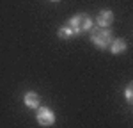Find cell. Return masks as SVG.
Segmentation results:
<instances>
[{"instance_id": "cell-8", "label": "cell", "mask_w": 133, "mask_h": 128, "mask_svg": "<svg viewBox=\"0 0 133 128\" xmlns=\"http://www.w3.org/2000/svg\"><path fill=\"white\" fill-rule=\"evenodd\" d=\"M133 87H131V84L128 85V87H126V91H124V96H126V101H128V103H131L133 101Z\"/></svg>"}, {"instance_id": "cell-9", "label": "cell", "mask_w": 133, "mask_h": 128, "mask_svg": "<svg viewBox=\"0 0 133 128\" xmlns=\"http://www.w3.org/2000/svg\"><path fill=\"white\" fill-rule=\"evenodd\" d=\"M51 2H59V0H51Z\"/></svg>"}, {"instance_id": "cell-4", "label": "cell", "mask_w": 133, "mask_h": 128, "mask_svg": "<svg viewBox=\"0 0 133 128\" xmlns=\"http://www.w3.org/2000/svg\"><path fill=\"white\" fill-rule=\"evenodd\" d=\"M112 21H114V12L110 9L99 11V14H98V18H96V23H98L99 27H110Z\"/></svg>"}, {"instance_id": "cell-1", "label": "cell", "mask_w": 133, "mask_h": 128, "mask_svg": "<svg viewBox=\"0 0 133 128\" xmlns=\"http://www.w3.org/2000/svg\"><path fill=\"white\" fill-rule=\"evenodd\" d=\"M68 25L71 27L73 34H83V32H89L92 29V20H91L89 14L78 12V14H75V16L69 18Z\"/></svg>"}, {"instance_id": "cell-5", "label": "cell", "mask_w": 133, "mask_h": 128, "mask_svg": "<svg viewBox=\"0 0 133 128\" xmlns=\"http://www.w3.org/2000/svg\"><path fill=\"white\" fill-rule=\"evenodd\" d=\"M108 46H110V52H112L114 55L124 53V52H126V48H128L126 41H124V39H121V37H117V39H112V43H110Z\"/></svg>"}, {"instance_id": "cell-6", "label": "cell", "mask_w": 133, "mask_h": 128, "mask_svg": "<svg viewBox=\"0 0 133 128\" xmlns=\"http://www.w3.org/2000/svg\"><path fill=\"white\" fill-rule=\"evenodd\" d=\"M23 101H25V105L29 108H37L39 107V94L34 93V91H29L25 94V98H23Z\"/></svg>"}, {"instance_id": "cell-3", "label": "cell", "mask_w": 133, "mask_h": 128, "mask_svg": "<svg viewBox=\"0 0 133 128\" xmlns=\"http://www.w3.org/2000/svg\"><path fill=\"white\" fill-rule=\"evenodd\" d=\"M37 123L41 125V126H51L53 123H55V114H53V110L48 108V107H37Z\"/></svg>"}, {"instance_id": "cell-2", "label": "cell", "mask_w": 133, "mask_h": 128, "mask_svg": "<svg viewBox=\"0 0 133 128\" xmlns=\"http://www.w3.org/2000/svg\"><path fill=\"white\" fill-rule=\"evenodd\" d=\"M112 30H108L107 27H96L91 30V41L98 46V48H108V44L112 43Z\"/></svg>"}, {"instance_id": "cell-7", "label": "cell", "mask_w": 133, "mask_h": 128, "mask_svg": "<svg viewBox=\"0 0 133 128\" xmlns=\"http://www.w3.org/2000/svg\"><path fill=\"white\" fill-rule=\"evenodd\" d=\"M73 36H75V34H73L71 27H69L68 23L59 29V37H61V39H69V37H73Z\"/></svg>"}]
</instances>
